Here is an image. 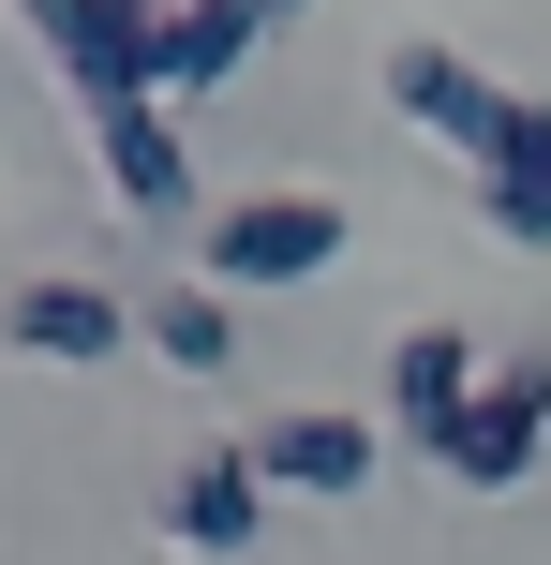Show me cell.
I'll list each match as a JSON object with an SVG mask.
<instances>
[{"mask_svg":"<svg viewBox=\"0 0 551 565\" xmlns=\"http://www.w3.org/2000/svg\"><path fill=\"white\" fill-rule=\"evenodd\" d=\"M328 254H343V209L328 194H239V209H209V282L224 298H268V282H314Z\"/></svg>","mask_w":551,"mask_h":565,"instance_id":"6da1fadb","label":"cell"},{"mask_svg":"<svg viewBox=\"0 0 551 565\" xmlns=\"http://www.w3.org/2000/svg\"><path fill=\"white\" fill-rule=\"evenodd\" d=\"M537 431H551V342H537V358H507V372H477V402H463V417H447V477H463V491H522L537 477Z\"/></svg>","mask_w":551,"mask_h":565,"instance_id":"7a4b0ae2","label":"cell"},{"mask_svg":"<svg viewBox=\"0 0 551 565\" xmlns=\"http://www.w3.org/2000/svg\"><path fill=\"white\" fill-rule=\"evenodd\" d=\"M388 105H403L433 149H463V164H477V149L507 135V105H522V89H492L477 60H447V45H403V60H388Z\"/></svg>","mask_w":551,"mask_h":565,"instance_id":"3957f363","label":"cell"},{"mask_svg":"<svg viewBox=\"0 0 551 565\" xmlns=\"http://www.w3.org/2000/svg\"><path fill=\"white\" fill-rule=\"evenodd\" d=\"M0 342H15V358L89 372V358H119V342H135V312H119L105 282H15V298H0Z\"/></svg>","mask_w":551,"mask_h":565,"instance_id":"277c9868","label":"cell"},{"mask_svg":"<svg viewBox=\"0 0 551 565\" xmlns=\"http://www.w3.org/2000/svg\"><path fill=\"white\" fill-rule=\"evenodd\" d=\"M254 30H268V0H165V30H149V89H165V105H194L209 75H239V60H254Z\"/></svg>","mask_w":551,"mask_h":565,"instance_id":"5b68a950","label":"cell"},{"mask_svg":"<svg viewBox=\"0 0 551 565\" xmlns=\"http://www.w3.org/2000/svg\"><path fill=\"white\" fill-rule=\"evenodd\" d=\"M373 417H328V402H314V417H268L254 431V477L268 491H373Z\"/></svg>","mask_w":551,"mask_h":565,"instance_id":"8992f818","label":"cell"},{"mask_svg":"<svg viewBox=\"0 0 551 565\" xmlns=\"http://www.w3.org/2000/svg\"><path fill=\"white\" fill-rule=\"evenodd\" d=\"M477 209H492V238L551 254V105H507V135L477 149Z\"/></svg>","mask_w":551,"mask_h":565,"instance_id":"52a82bcc","label":"cell"},{"mask_svg":"<svg viewBox=\"0 0 551 565\" xmlns=\"http://www.w3.org/2000/svg\"><path fill=\"white\" fill-rule=\"evenodd\" d=\"M254 521H268L254 447H209V461H179V491H165V536H179V551H254Z\"/></svg>","mask_w":551,"mask_h":565,"instance_id":"ba28073f","label":"cell"},{"mask_svg":"<svg viewBox=\"0 0 551 565\" xmlns=\"http://www.w3.org/2000/svg\"><path fill=\"white\" fill-rule=\"evenodd\" d=\"M89 149H105L119 209H149V224H179V209H194V164H179L165 105H105V119H89Z\"/></svg>","mask_w":551,"mask_h":565,"instance_id":"9c48e42d","label":"cell"},{"mask_svg":"<svg viewBox=\"0 0 551 565\" xmlns=\"http://www.w3.org/2000/svg\"><path fill=\"white\" fill-rule=\"evenodd\" d=\"M463 402H477V342H463V328H403V358H388V417H403L417 447H447Z\"/></svg>","mask_w":551,"mask_h":565,"instance_id":"30bf717a","label":"cell"},{"mask_svg":"<svg viewBox=\"0 0 551 565\" xmlns=\"http://www.w3.org/2000/svg\"><path fill=\"white\" fill-rule=\"evenodd\" d=\"M135 342L179 358V372H224L239 358V312H224V282H165V298H135Z\"/></svg>","mask_w":551,"mask_h":565,"instance_id":"8fae6325","label":"cell"},{"mask_svg":"<svg viewBox=\"0 0 551 565\" xmlns=\"http://www.w3.org/2000/svg\"><path fill=\"white\" fill-rule=\"evenodd\" d=\"M268 15H298V0H268Z\"/></svg>","mask_w":551,"mask_h":565,"instance_id":"7c38bea8","label":"cell"}]
</instances>
